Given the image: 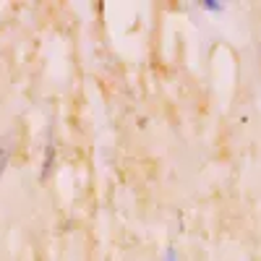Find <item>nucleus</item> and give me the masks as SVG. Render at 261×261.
Wrapping results in <instances>:
<instances>
[{"label": "nucleus", "instance_id": "obj_1", "mask_svg": "<svg viewBox=\"0 0 261 261\" xmlns=\"http://www.w3.org/2000/svg\"><path fill=\"white\" fill-rule=\"evenodd\" d=\"M55 162H58V149H55V141L47 139V144H45V162H42V172H39V180L42 183L50 180L53 170H55Z\"/></svg>", "mask_w": 261, "mask_h": 261}, {"label": "nucleus", "instance_id": "obj_2", "mask_svg": "<svg viewBox=\"0 0 261 261\" xmlns=\"http://www.w3.org/2000/svg\"><path fill=\"white\" fill-rule=\"evenodd\" d=\"M11 157H13V134H6L3 139H0V175L6 172Z\"/></svg>", "mask_w": 261, "mask_h": 261}, {"label": "nucleus", "instance_id": "obj_3", "mask_svg": "<svg viewBox=\"0 0 261 261\" xmlns=\"http://www.w3.org/2000/svg\"><path fill=\"white\" fill-rule=\"evenodd\" d=\"M201 8H206L209 13H222L225 6L220 3V0H201Z\"/></svg>", "mask_w": 261, "mask_h": 261}, {"label": "nucleus", "instance_id": "obj_4", "mask_svg": "<svg viewBox=\"0 0 261 261\" xmlns=\"http://www.w3.org/2000/svg\"><path fill=\"white\" fill-rule=\"evenodd\" d=\"M162 261H178V251L172 248V246H167V248H165V256H162Z\"/></svg>", "mask_w": 261, "mask_h": 261}]
</instances>
